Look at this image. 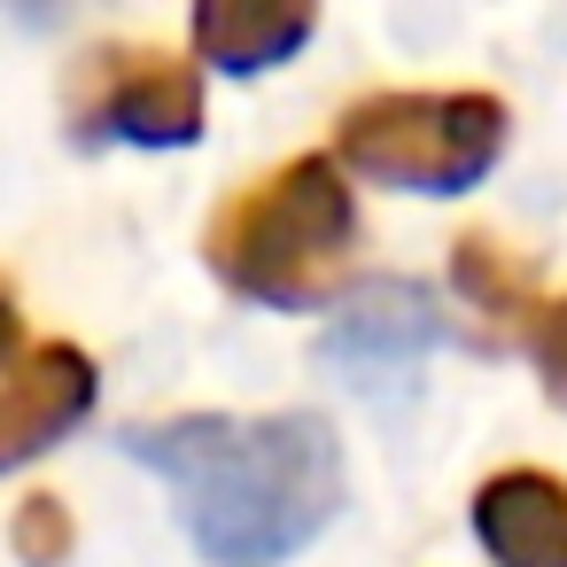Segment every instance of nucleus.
Segmentation results:
<instances>
[{
	"label": "nucleus",
	"instance_id": "obj_1",
	"mask_svg": "<svg viewBox=\"0 0 567 567\" xmlns=\"http://www.w3.org/2000/svg\"><path fill=\"white\" fill-rule=\"evenodd\" d=\"M210 567H280L342 513V443L319 412H179L117 435Z\"/></svg>",
	"mask_w": 567,
	"mask_h": 567
},
{
	"label": "nucleus",
	"instance_id": "obj_2",
	"mask_svg": "<svg viewBox=\"0 0 567 567\" xmlns=\"http://www.w3.org/2000/svg\"><path fill=\"white\" fill-rule=\"evenodd\" d=\"M358 249V203L334 156H296L257 187L226 195L203 226V265L218 288L265 311H319L342 296Z\"/></svg>",
	"mask_w": 567,
	"mask_h": 567
},
{
	"label": "nucleus",
	"instance_id": "obj_3",
	"mask_svg": "<svg viewBox=\"0 0 567 567\" xmlns=\"http://www.w3.org/2000/svg\"><path fill=\"white\" fill-rule=\"evenodd\" d=\"M505 133L497 94H365L334 117V164L396 195H466L497 172Z\"/></svg>",
	"mask_w": 567,
	"mask_h": 567
},
{
	"label": "nucleus",
	"instance_id": "obj_4",
	"mask_svg": "<svg viewBox=\"0 0 567 567\" xmlns=\"http://www.w3.org/2000/svg\"><path fill=\"white\" fill-rule=\"evenodd\" d=\"M63 117H71L79 148H110V141H125V148H187V141H203V79L164 48L110 40V48H86L71 63Z\"/></svg>",
	"mask_w": 567,
	"mask_h": 567
},
{
	"label": "nucleus",
	"instance_id": "obj_5",
	"mask_svg": "<svg viewBox=\"0 0 567 567\" xmlns=\"http://www.w3.org/2000/svg\"><path fill=\"white\" fill-rule=\"evenodd\" d=\"M94 412V358L79 342H40L0 373V474L32 466Z\"/></svg>",
	"mask_w": 567,
	"mask_h": 567
},
{
	"label": "nucleus",
	"instance_id": "obj_6",
	"mask_svg": "<svg viewBox=\"0 0 567 567\" xmlns=\"http://www.w3.org/2000/svg\"><path fill=\"white\" fill-rule=\"evenodd\" d=\"M435 342H443V319H435L427 288H412V280H365L334 311V327H327V365L342 381L373 389L389 373H412L420 350H435Z\"/></svg>",
	"mask_w": 567,
	"mask_h": 567
},
{
	"label": "nucleus",
	"instance_id": "obj_7",
	"mask_svg": "<svg viewBox=\"0 0 567 567\" xmlns=\"http://www.w3.org/2000/svg\"><path fill=\"white\" fill-rule=\"evenodd\" d=\"M474 536L497 567H567V482L544 466H505L474 489Z\"/></svg>",
	"mask_w": 567,
	"mask_h": 567
},
{
	"label": "nucleus",
	"instance_id": "obj_8",
	"mask_svg": "<svg viewBox=\"0 0 567 567\" xmlns=\"http://www.w3.org/2000/svg\"><path fill=\"white\" fill-rule=\"evenodd\" d=\"M311 9L296 0H203L195 9V55L210 63V71H226V79H257V71H272V63H288L303 40H311Z\"/></svg>",
	"mask_w": 567,
	"mask_h": 567
},
{
	"label": "nucleus",
	"instance_id": "obj_9",
	"mask_svg": "<svg viewBox=\"0 0 567 567\" xmlns=\"http://www.w3.org/2000/svg\"><path fill=\"white\" fill-rule=\"evenodd\" d=\"M451 280H458V296H466V303H474L489 327H505V334H513V327L528 334V327L544 319L528 265H520L513 249H497L489 234H466V241L451 249Z\"/></svg>",
	"mask_w": 567,
	"mask_h": 567
},
{
	"label": "nucleus",
	"instance_id": "obj_10",
	"mask_svg": "<svg viewBox=\"0 0 567 567\" xmlns=\"http://www.w3.org/2000/svg\"><path fill=\"white\" fill-rule=\"evenodd\" d=\"M9 536H17V559H24V567H63L79 528H71V513H63V497H48V489H40V497H24V505H17Z\"/></svg>",
	"mask_w": 567,
	"mask_h": 567
},
{
	"label": "nucleus",
	"instance_id": "obj_11",
	"mask_svg": "<svg viewBox=\"0 0 567 567\" xmlns=\"http://www.w3.org/2000/svg\"><path fill=\"white\" fill-rule=\"evenodd\" d=\"M528 358H536V373H544V396L567 412V296L544 303V319L528 327Z\"/></svg>",
	"mask_w": 567,
	"mask_h": 567
},
{
	"label": "nucleus",
	"instance_id": "obj_12",
	"mask_svg": "<svg viewBox=\"0 0 567 567\" xmlns=\"http://www.w3.org/2000/svg\"><path fill=\"white\" fill-rule=\"evenodd\" d=\"M17 350V296H9V280H0V358Z\"/></svg>",
	"mask_w": 567,
	"mask_h": 567
}]
</instances>
